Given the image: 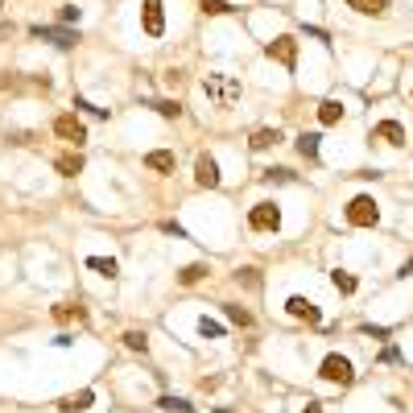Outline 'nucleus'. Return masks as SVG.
Returning a JSON list of instances; mask_svg holds the SVG:
<instances>
[{"label": "nucleus", "mask_w": 413, "mask_h": 413, "mask_svg": "<svg viewBox=\"0 0 413 413\" xmlns=\"http://www.w3.org/2000/svg\"><path fill=\"white\" fill-rule=\"evenodd\" d=\"M343 215H347V224H352V228H372V224L380 219V207H376V198H372V194H356V198L347 203V211H343Z\"/></svg>", "instance_id": "f257e3e1"}, {"label": "nucleus", "mask_w": 413, "mask_h": 413, "mask_svg": "<svg viewBox=\"0 0 413 413\" xmlns=\"http://www.w3.org/2000/svg\"><path fill=\"white\" fill-rule=\"evenodd\" d=\"M203 92H207V99H215L219 108H231V103L240 99V83H236L231 75H207Z\"/></svg>", "instance_id": "f03ea898"}, {"label": "nucleus", "mask_w": 413, "mask_h": 413, "mask_svg": "<svg viewBox=\"0 0 413 413\" xmlns=\"http://www.w3.org/2000/svg\"><path fill=\"white\" fill-rule=\"evenodd\" d=\"M322 380H331V384H352L356 380V368H352V360L347 356H326L319 368Z\"/></svg>", "instance_id": "7ed1b4c3"}, {"label": "nucleus", "mask_w": 413, "mask_h": 413, "mask_svg": "<svg viewBox=\"0 0 413 413\" xmlns=\"http://www.w3.org/2000/svg\"><path fill=\"white\" fill-rule=\"evenodd\" d=\"M248 228L252 231H277L281 228V207L277 203H256L248 211Z\"/></svg>", "instance_id": "20e7f679"}, {"label": "nucleus", "mask_w": 413, "mask_h": 413, "mask_svg": "<svg viewBox=\"0 0 413 413\" xmlns=\"http://www.w3.org/2000/svg\"><path fill=\"white\" fill-rule=\"evenodd\" d=\"M194 182L203 186V190H215V186L224 182V178H219V161H215L211 153H198V161H194Z\"/></svg>", "instance_id": "39448f33"}, {"label": "nucleus", "mask_w": 413, "mask_h": 413, "mask_svg": "<svg viewBox=\"0 0 413 413\" xmlns=\"http://www.w3.org/2000/svg\"><path fill=\"white\" fill-rule=\"evenodd\" d=\"M54 133H58L62 140H71V145H83V140H87V124H83L75 112H66V116L54 120Z\"/></svg>", "instance_id": "423d86ee"}, {"label": "nucleus", "mask_w": 413, "mask_h": 413, "mask_svg": "<svg viewBox=\"0 0 413 413\" xmlns=\"http://www.w3.org/2000/svg\"><path fill=\"white\" fill-rule=\"evenodd\" d=\"M265 54H269L273 62H281V66H294V62H298V42H294L289 34H281V38H273V42L265 46Z\"/></svg>", "instance_id": "0eeeda50"}, {"label": "nucleus", "mask_w": 413, "mask_h": 413, "mask_svg": "<svg viewBox=\"0 0 413 413\" xmlns=\"http://www.w3.org/2000/svg\"><path fill=\"white\" fill-rule=\"evenodd\" d=\"M285 310H289V319H302V322H322L319 306H314L310 298H302V294H294V298L285 302Z\"/></svg>", "instance_id": "6e6552de"}, {"label": "nucleus", "mask_w": 413, "mask_h": 413, "mask_svg": "<svg viewBox=\"0 0 413 413\" xmlns=\"http://www.w3.org/2000/svg\"><path fill=\"white\" fill-rule=\"evenodd\" d=\"M34 38H46V42H54V46H62V50H71L75 42H79V34L58 29V25H34Z\"/></svg>", "instance_id": "1a4fd4ad"}, {"label": "nucleus", "mask_w": 413, "mask_h": 413, "mask_svg": "<svg viewBox=\"0 0 413 413\" xmlns=\"http://www.w3.org/2000/svg\"><path fill=\"white\" fill-rule=\"evenodd\" d=\"M140 17H145V34H149V38H161V29H166V17H161V0H145Z\"/></svg>", "instance_id": "9d476101"}, {"label": "nucleus", "mask_w": 413, "mask_h": 413, "mask_svg": "<svg viewBox=\"0 0 413 413\" xmlns=\"http://www.w3.org/2000/svg\"><path fill=\"white\" fill-rule=\"evenodd\" d=\"M372 137L384 140V145H393V149H401V145H405V129H401L397 120H380V124L372 129Z\"/></svg>", "instance_id": "9b49d317"}, {"label": "nucleus", "mask_w": 413, "mask_h": 413, "mask_svg": "<svg viewBox=\"0 0 413 413\" xmlns=\"http://www.w3.org/2000/svg\"><path fill=\"white\" fill-rule=\"evenodd\" d=\"M92 401H95V393H92V389H79V393L62 397V401H58V410H62V413H83L87 405H92Z\"/></svg>", "instance_id": "f8f14e48"}, {"label": "nucleus", "mask_w": 413, "mask_h": 413, "mask_svg": "<svg viewBox=\"0 0 413 413\" xmlns=\"http://www.w3.org/2000/svg\"><path fill=\"white\" fill-rule=\"evenodd\" d=\"M145 166H149L153 174H174V153H170V149H153V153L145 157Z\"/></svg>", "instance_id": "ddd939ff"}, {"label": "nucleus", "mask_w": 413, "mask_h": 413, "mask_svg": "<svg viewBox=\"0 0 413 413\" xmlns=\"http://www.w3.org/2000/svg\"><path fill=\"white\" fill-rule=\"evenodd\" d=\"M277 140H281L277 129H256V133L248 137V149H252V153H265V149H273Z\"/></svg>", "instance_id": "4468645a"}, {"label": "nucleus", "mask_w": 413, "mask_h": 413, "mask_svg": "<svg viewBox=\"0 0 413 413\" xmlns=\"http://www.w3.org/2000/svg\"><path fill=\"white\" fill-rule=\"evenodd\" d=\"M54 170H58V174H66V178L83 174V153H62V157L54 161Z\"/></svg>", "instance_id": "2eb2a0df"}, {"label": "nucleus", "mask_w": 413, "mask_h": 413, "mask_svg": "<svg viewBox=\"0 0 413 413\" xmlns=\"http://www.w3.org/2000/svg\"><path fill=\"white\" fill-rule=\"evenodd\" d=\"M54 319L58 322H83L87 319V310H83L79 302H62V306H54Z\"/></svg>", "instance_id": "dca6fc26"}, {"label": "nucleus", "mask_w": 413, "mask_h": 413, "mask_svg": "<svg viewBox=\"0 0 413 413\" xmlns=\"http://www.w3.org/2000/svg\"><path fill=\"white\" fill-rule=\"evenodd\" d=\"M319 120L322 124H339V120H343V103H339V99H322L319 103Z\"/></svg>", "instance_id": "f3484780"}, {"label": "nucleus", "mask_w": 413, "mask_h": 413, "mask_svg": "<svg viewBox=\"0 0 413 413\" xmlns=\"http://www.w3.org/2000/svg\"><path fill=\"white\" fill-rule=\"evenodd\" d=\"M298 153H302L306 161H319V137H314V133H302V137H298Z\"/></svg>", "instance_id": "a211bd4d"}, {"label": "nucleus", "mask_w": 413, "mask_h": 413, "mask_svg": "<svg viewBox=\"0 0 413 413\" xmlns=\"http://www.w3.org/2000/svg\"><path fill=\"white\" fill-rule=\"evenodd\" d=\"M153 112L166 116V120H178V116H182V103H178V99H153Z\"/></svg>", "instance_id": "6ab92c4d"}, {"label": "nucleus", "mask_w": 413, "mask_h": 413, "mask_svg": "<svg viewBox=\"0 0 413 413\" xmlns=\"http://www.w3.org/2000/svg\"><path fill=\"white\" fill-rule=\"evenodd\" d=\"M207 273H211V269H207L203 261H194V265H186L182 273H178V281H182V285H194V281H203Z\"/></svg>", "instance_id": "aec40b11"}, {"label": "nucleus", "mask_w": 413, "mask_h": 413, "mask_svg": "<svg viewBox=\"0 0 413 413\" xmlns=\"http://www.w3.org/2000/svg\"><path fill=\"white\" fill-rule=\"evenodd\" d=\"M331 281H335V289H339V294H356V289H360V281H356L352 273H343V269H335Z\"/></svg>", "instance_id": "412c9836"}, {"label": "nucleus", "mask_w": 413, "mask_h": 413, "mask_svg": "<svg viewBox=\"0 0 413 413\" xmlns=\"http://www.w3.org/2000/svg\"><path fill=\"white\" fill-rule=\"evenodd\" d=\"M87 269H95L99 277H116V261L112 256H87Z\"/></svg>", "instance_id": "4be33fe9"}, {"label": "nucleus", "mask_w": 413, "mask_h": 413, "mask_svg": "<svg viewBox=\"0 0 413 413\" xmlns=\"http://www.w3.org/2000/svg\"><path fill=\"white\" fill-rule=\"evenodd\" d=\"M120 339H124V347H129V352H140V356H145V347H149V339H145V331H124Z\"/></svg>", "instance_id": "5701e85b"}, {"label": "nucleus", "mask_w": 413, "mask_h": 413, "mask_svg": "<svg viewBox=\"0 0 413 413\" xmlns=\"http://www.w3.org/2000/svg\"><path fill=\"white\" fill-rule=\"evenodd\" d=\"M347 4H352L356 13H368V17H376V13H384V4H389V0H347Z\"/></svg>", "instance_id": "b1692460"}, {"label": "nucleus", "mask_w": 413, "mask_h": 413, "mask_svg": "<svg viewBox=\"0 0 413 413\" xmlns=\"http://www.w3.org/2000/svg\"><path fill=\"white\" fill-rule=\"evenodd\" d=\"M224 314H228L236 326H252V314H248V310H240V306H224Z\"/></svg>", "instance_id": "393cba45"}, {"label": "nucleus", "mask_w": 413, "mask_h": 413, "mask_svg": "<svg viewBox=\"0 0 413 413\" xmlns=\"http://www.w3.org/2000/svg\"><path fill=\"white\" fill-rule=\"evenodd\" d=\"M203 4V13H211V17H224V13H231L228 0H198Z\"/></svg>", "instance_id": "a878e982"}, {"label": "nucleus", "mask_w": 413, "mask_h": 413, "mask_svg": "<svg viewBox=\"0 0 413 413\" xmlns=\"http://www.w3.org/2000/svg\"><path fill=\"white\" fill-rule=\"evenodd\" d=\"M198 335H203V339H219V335H224V326H219V322H211V319H203V322H198Z\"/></svg>", "instance_id": "bb28decb"}, {"label": "nucleus", "mask_w": 413, "mask_h": 413, "mask_svg": "<svg viewBox=\"0 0 413 413\" xmlns=\"http://www.w3.org/2000/svg\"><path fill=\"white\" fill-rule=\"evenodd\" d=\"M157 405H161V410H178V413H186V410H190V405H186L182 397H161Z\"/></svg>", "instance_id": "cd10ccee"}, {"label": "nucleus", "mask_w": 413, "mask_h": 413, "mask_svg": "<svg viewBox=\"0 0 413 413\" xmlns=\"http://www.w3.org/2000/svg\"><path fill=\"white\" fill-rule=\"evenodd\" d=\"M265 182H294L289 170H265Z\"/></svg>", "instance_id": "c85d7f7f"}, {"label": "nucleus", "mask_w": 413, "mask_h": 413, "mask_svg": "<svg viewBox=\"0 0 413 413\" xmlns=\"http://www.w3.org/2000/svg\"><path fill=\"white\" fill-rule=\"evenodd\" d=\"M240 281H244V285H252V289H256V285H261V277H256V269H240Z\"/></svg>", "instance_id": "c756f323"}, {"label": "nucleus", "mask_w": 413, "mask_h": 413, "mask_svg": "<svg viewBox=\"0 0 413 413\" xmlns=\"http://www.w3.org/2000/svg\"><path fill=\"white\" fill-rule=\"evenodd\" d=\"M58 17H62V21H79V8H75V4H66V8H62Z\"/></svg>", "instance_id": "7c9ffc66"}, {"label": "nucleus", "mask_w": 413, "mask_h": 413, "mask_svg": "<svg viewBox=\"0 0 413 413\" xmlns=\"http://www.w3.org/2000/svg\"><path fill=\"white\" fill-rule=\"evenodd\" d=\"M166 83L170 87H182V71H166Z\"/></svg>", "instance_id": "2f4dec72"}, {"label": "nucleus", "mask_w": 413, "mask_h": 413, "mask_svg": "<svg viewBox=\"0 0 413 413\" xmlns=\"http://www.w3.org/2000/svg\"><path fill=\"white\" fill-rule=\"evenodd\" d=\"M410 273H413V256L405 261V265H401V277H410Z\"/></svg>", "instance_id": "473e14b6"}, {"label": "nucleus", "mask_w": 413, "mask_h": 413, "mask_svg": "<svg viewBox=\"0 0 413 413\" xmlns=\"http://www.w3.org/2000/svg\"><path fill=\"white\" fill-rule=\"evenodd\" d=\"M302 413H322V405H306V410H302Z\"/></svg>", "instance_id": "72a5a7b5"}, {"label": "nucleus", "mask_w": 413, "mask_h": 413, "mask_svg": "<svg viewBox=\"0 0 413 413\" xmlns=\"http://www.w3.org/2000/svg\"><path fill=\"white\" fill-rule=\"evenodd\" d=\"M0 8H4V0H0Z\"/></svg>", "instance_id": "f704fd0d"}]
</instances>
